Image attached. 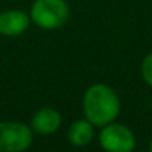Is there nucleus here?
Returning <instances> with one entry per match:
<instances>
[{
    "instance_id": "nucleus-1",
    "label": "nucleus",
    "mask_w": 152,
    "mask_h": 152,
    "mask_svg": "<svg viewBox=\"0 0 152 152\" xmlns=\"http://www.w3.org/2000/svg\"><path fill=\"white\" fill-rule=\"evenodd\" d=\"M82 106L87 119L97 127L113 122L121 109L116 93L104 84H96L90 87L84 96Z\"/></svg>"
},
{
    "instance_id": "nucleus-2",
    "label": "nucleus",
    "mask_w": 152,
    "mask_h": 152,
    "mask_svg": "<svg viewBox=\"0 0 152 152\" xmlns=\"http://www.w3.org/2000/svg\"><path fill=\"white\" fill-rule=\"evenodd\" d=\"M69 18L66 0H36L31 6L30 20L42 28H58Z\"/></svg>"
},
{
    "instance_id": "nucleus-3",
    "label": "nucleus",
    "mask_w": 152,
    "mask_h": 152,
    "mask_svg": "<svg viewBox=\"0 0 152 152\" xmlns=\"http://www.w3.org/2000/svg\"><path fill=\"white\" fill-rule=\"evenodd\" d=\"M100 145L109 152H130L136 146V137L133 131L122 124H106L103 125L100 136Z\"/></svg>"
},
{
    "instance_id": "nucleus-4",
    "label": "nucleus",
    "mask_w": 152,
    "mask_h": 152,
    "mask_svg": "<svg viewBox=\"0 0 152 152\" xmlns=\"http://www.w3.org/2000/svg\"><path fill=\"white\" fill-rule=\"evenodd\" d=\"M33 142L31 130L21 122H0V152H21Z\"/></svg>"
},
{
    "instance_id": "nucleus-5",
    "label": "nucleus",
    "mask_w": 152,
    "mask_h": 152,
    "mask_svg": "<svg viewBox=\"0 0 152 152\" xmlns=\"http://www.w3.org/2000/svg\"><path fill=\"white\" fill-rule=\"evenodd\" d=\"M30 24V17L18 9H11L0 14V34L3 36H20Z\"/></svg>"
},
{
    "instance_id": "nucleus-6",
    "label": "nucleus",
    "mask_w": 152,
    "mask_h": 152,
    "mask_svg": "<svg viewBox=\"0 0 152 152\" xmlns=\"http://www.w3.org/2000/svg\"><path fill=\"white\" fill-rule=\"evenodd\" d=\"M61 124V115L52 107H43L37 110L31 119V128L39 134H51L58 130Z\"/></svg>"
},
{
    "instance_id": "nucleus-7",
    "label": "nucleus",
    "mask_w": 152,
    "mask_h": 152,
    "mask_svg": "<svg viewBox=\"0 0 152 152\" xmlns=\"http://www.w3.org/2000/svg\"><path fill=\"white\" fill-rule=\"evenodd\" d=\"M94 125L88 121V119H79L70 125L69 128V133H67V137H69V142L75 146H85L88 145L91 140H93V136H94Z\"/></svg>"
},
{
    "instance_id": "nucleus-8",
    "label": "nucleus",
    "mask_w": 152,
    "mask_h": 152,
    "mask_svg": "<svg viewBox=\"0 0 152 152\" xmlns=\"http://www.w3.org/2000/svg\"><path fill=\"white\" fill-rule=\"evenodd\" d=\"M140 72H142L143 81H145L149 87H152V52L145 57V60H143V63H142Z\"/></svg>"
},
{
    "instance_id": "nucleus-9",
    "label": "nucleus",
    "mask_w": 152,
    "mask_h": 152,
    "mask_svg": "<svg viewBox=\"0 0 152 152\" xmlns=\"http://www.w3.org/2000/svg\"><path fill=\"white\" fill-rule=\"evenodd\" d=\"M149 151L152 152V140H151V143H149Z\"/></svg>"
},
{
    "instance_id": "nucleus-10",
    "label": "nucleus",
    "mask_w": 152,
    "mask_h": 152,
    "mask_svg": "<svg viewBox=\"0 0 152 152\" xmlns=\"http://www.w3.org/2000/svg\"><path fill=\"white\" fill-rule=\"evenodd\" d=\"M151 109H152V100H151Z\"/></svg>"
}]
</instances>
